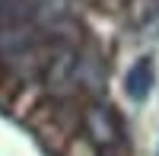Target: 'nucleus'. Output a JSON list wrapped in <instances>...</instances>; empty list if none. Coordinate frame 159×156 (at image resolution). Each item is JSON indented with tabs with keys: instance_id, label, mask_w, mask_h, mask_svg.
Masks as SVG:
<instances>
[{
	"instance_id": "f257e3e1",
	"label": "nucleus",
	"mask_w": 159,
	"mask_h": 156,
	"mask_svg": "<svg viewBox=\"0 0 159 156\" xmlns=\"http://www.w3.org/2000/svg\"><path fill=\"white\" fill-rule=\"evenodd\" d=\"M83 131H86V140L99 150H115L124 144V127H121V118L111 105L105 102H96L89 105L86 115H83Z\"/></svg>"
},
{
	"instance_id": "f03ea898",
	"label": "nucleus",
	"mask_w": 159,
	"mask_h": 156,
	"mask_svg": "<svg viewBox=\"0 0 159 156\" xmlns=\"http://www.w3.org/2000/svg\"><path fill=\"white\" fill-rule=\"evenodd\" d=\"M76 61H80V51L70 48V45L57 48L54 54L45 61L42 80H45V86L51 89V93H54V89L61 93V89H67L70 83H76Z\"/></svg>"
},
{
	"instance_id": "7ed1b4c3",
	"label": "nucleus",
	"mask_w": 159,
	"mask_h": 156,
	"mask_svg": "<svg viewBox=\"0 0 159 156\" xmlns=\"http://www.w3.org/2000/svg\"><path fill=\"white\" fill-rule=\"evenodd\" d=\"M153 83H156L153 61H150V57H140L134 67L127 70V96H130V99H137V102H143V99L150 96Z\"/></svg>"
},
{
	"instance_id": "20e7f679",
	"label": "nucleus",
	"mask_w": 159,
	"mask_h": 156,
	"mask_svg": "<svg viewBox=\"0 0 159 156\" xmlns=\"http://www.w3.org/2000/svg\"><path fill=\"white\" fill-rule=\"evenodd\" d=\"M76 80L86 89L96 93V89L105 83V64H99V57H83L80 54V61H76Z\"/></svg>"
}]
</instances>
